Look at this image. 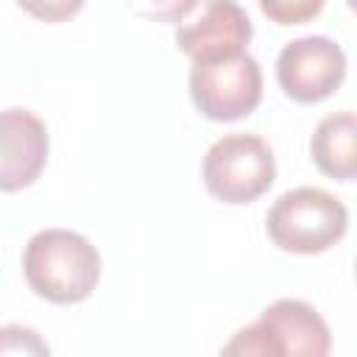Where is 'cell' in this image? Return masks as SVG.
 Wrapping results in <instances>:
<instances>
[{
	"label": "cell",
	"mask_w": 357,
	"mask_h": 357,
	"mask_svg": "<svg viewBox=\"0 0 357 357\" xmlns=\"http://www.w3.org/2000/svg\"><path fill=\"white\" fill-rule=\"evenodd\" d=\"M259 11L276 25H304L324 11L326 0H257Z\"/></svg>",
	"instance_id": "10"
},
{
	"label": "cell",
	"mask_w": 357,
	"mask_h": 357,
	"mask_svg": "<svg viewBox=\"0 0 357 357\" xmlns=\"http://www.w3.org/2000/svg\"><path fill=\"white\" fill-rule=\"evenodd\" d=\"M251 36V20L237 0H206L198 20L176 31V47L192 64H206L245 53Z\"/></svg>",
	"instance_id": "7"
},
{
	"label": "cell",
	"mask_w": 357,
	"mask_h": 357,
	"mask_svg": "<svg viewBox=\"0 0 357 357\" xmlns=\"http://www.w3.org/2000/svg\"><path fill=\"white\" fill-rule=\"evenodd\" d=\"M50 346L39 337L36 329L22 324L0 326V354H47Z\"/></svg>",
	"instance_id": "12"
},
{
	"label": "cell",
	"mask_w": 357,
	"mask_h": 357,
	"mask_svg": "<svg viewBox=\"0 0 357 357\" xmlns=\"http://www.w3.org/2000/svg\"><path fill=\"white\" fill-rule=\"evenodd\" d=\"M349 209L340 198L321 187H293L282 192L265 218V231L279 251L321 254L343 240Z\"/></svg>",
	"instance_id": "2"
},
{
	"label": "cell",
	"mask_w": 357,
	"mask_h": 357,
	"mask_svg": "<svg viewBox=\"0 0 357 357\" xmlns=\"http://www.w3.org/2000/svg\"><path fill=\"white\" fill-rule=\"evenodd\" d=\"M346 78V53L329 36H298L276 56V81L296 103H318Z\"/></svg>",
	"instance_id": "6"
},
{
	"label": "cell",
	"mask_w": 357,
	"mask_h": 357,
	"mask_svg": "<svg viewBox=\"0 0 357 357\" xmlns=\"http://www.w3.org/2000/svg\"><path fill=\"white\" fill-rule=\"evenodd\" d=\"M98 248L73 229L36 231L22 254L28 287L50 304H78L89 298L100 282Z\"/></svg>",
	"instance_id": "1"
},
{
	"label": "cell",
	"mask_w": 357,
	"mask_h": 357,
	"mask_svg": "<svg viewBox=\"0 0 357 357\" xmlns=\"http://www.w3.org/2000/svg\"><path fill=\"white\" fill-rule=\"evenodd\" d=\"M201 178L212 198L243 206L271 190L276 159L271 145L257 134H223L204 153Z\"/></svg>",
	"instance_id": "4"
},
{
	"label": "cell",
	"mask_w": 357,
	"mask_h": 357,
	"mask_svg": "<svg viewBox=\"0 0 357 357\" xmlns=\"http://www.w3.org/2000/svg\"><path fill=\"white\" fill-rule=\"evenodd\" d=\"M354 137H357L354 112L346 109V112L326 114L310 137V156H312L315 167L329 178L351 181L357 176Z\"/></svg>",
	"instance_id": "9"
},
{
	"label": "cell",
	"mask_w": 357,
	"mask_h": 357,
	"mask_svg": "<svg viewBox=\"0 0 357 357\" xmlns=\"http://www.w3.org/2000/svg\"><path fill=\"white\" fill-rule=\"evenodd\" d=\"M201 0H126V6L151 22H184Z\"/></svg>",
	"instance_id": "11"
},
{
	"label": "cell",
	"mask_w": 357,
	"mask_h": 357,
	"mask_svg": "<svg viewBox=\"0 0 357 357\" xmlns=\"http://www.w3.org/2000/svg\"><path fill=\"white\" fill-rule=\"evenodd\" d=\"M14 3L39 22H67L84 8L86 0H14Z\"/></svg>",
	"instance_id": "13"
},
{
	"label": "cell",
	"mask_w": 357,
	"mask_h": 357,
	"mask_svg": "<svg viewBox=\"0 0 357 357\" xmlns=\"http://www.w3.org/2000/svg\"><path fill=\"white\" fill-rule=\"evenodd\" d=\"M47 126L22 106L0 112V192L31 187L47 165Z\"/></svg>",
	"instance_id": "8"
},
{
	"label": "cell",
	"mask_w": 357,
	"mask_h": 357,
	"mask_svg": "<svg viewBox=\"0 0 357 357\" xmlns=\"http://www.w3.org/2000/svg\"><path fill=\"white\" fill-rule=\"evenodd\" d=\"M187 84L195 109L215 123L243 120L262 100V70L248 53L192 64Z\"/></svg>",
	"instance_id": "5"
},
{
	"label": "cell",
	"mask_w": 357,
	"mask_h": 357,
	"mask_svg": "<svg viewBox=\"0 0 357 357\" xmlns=\"http://www.w3.org/2000/svg\"><path fill=\"white\" fill-rule=\"evenodd\" d=\"M332 335L321 312L301 298H276L259 318L243 326L223 354H259V357H326Z\"/></svg>",
	"instance_id": "3"
}]
</instances>
